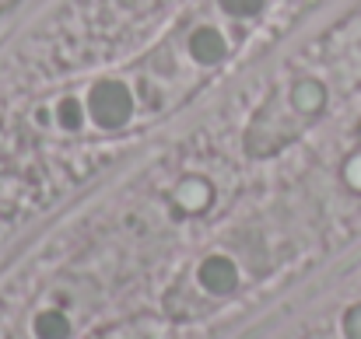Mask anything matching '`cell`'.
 Returning a JSON list of instances; mask_svg holds the SVG:
<instances>
[{"label": "cell", "instance_id": "7a4b0ae2", "mask_svg": "<svg viewBox=\"0 0 361 339\" xmlns=\"http://www.w3.org/2000/svg\"><path fill=\"white\" fill-rule=\"evenodd\" d=\"M190 56L200 63V67H214L228 56V42L218 28H197L190 35Z\"/></svg>", "mask_w": 361, "mask_h": 339}, {"label": "cell", "instance_id": "ba28073f", "mask_svg": "<svg viewBox=\"0 0 361 339\" xmlns=\"http://www.w3.org/2000/svg\"><path fill=\"white\" fill-rule=\"evenodd\" d=\"M218 4H221V11H225L228 18L245 21V18H256V14L263 11V4H267V0H218Z\"/></svg>", "mask_w": 361, "mask_h": 339}, {"label": "cell", "instance_id": "52a82bcc", "mask_svg": "<svg viewBox=\"0 0 361 339\" xmlns=\"http://www.w3.org/2000/svg\"><path fill=\"white\" fill-rule=\"evenodd\" d=\"M35 336L39 339H67L71 336V322L60 312H42L35 319Z\"/></svg>", "mask_w": 361, "mask_h": 339}, {"label": "cell", "instance_id": "6da1fadb", "mask_svg": "<svg viewBox=\"0 0 361 339\" xmlns=\"http://www.w3.org/2000/svg\"><path fill=\"white\" fill-rule=\"evenodd\" d=\"M85 109H88V122H95L99 129H120L133 115V91L123 81H99L88 91Z\"/></svg>", "mask_w": 361, "mask_h": 339}, {"label": "cell", "instance_id": "9c48e42d", "mask_svg": "<svg viewBox=\"0 0 361 339\" xmlns=\"http://www.w3.org/2000/svg\"><path fill=\"white\" fill-rule=\"evenodd\" d=\"M344 333H348V339H361V305H355L344 315Z\"/></svg>", "mask_w": 361, "mask_h": 339}, {"label": "cell", "instance_id": "8992f818", "mask_svg": "<svg viewBox=\"0 0 361 339\" xmlns=\"http://www.w3.org/2000/svg\"><path fill=\"white\" fill-rule=\"evenodd\" d=\"M88 122V109H85V102L81 98H74V95H67V98H60L56 102V126L60 129H81Z\"/></svg>", "mask_w": 361, "mask_h": 339}, {"label": "cell", "instance_id": "30bf717a", "mask_svg": "<svg viewBox=\"0 0 361 339\" xmlns=\"http://www.w3.org/2000/svg\"><path fill=\"white\" fill-rule=\"evenodd\" d=\"M344 179H348L355 189H361V154H355V158L344 165Z\"/></svg>", "mask_w": 361, "mask_h": 339}, {"label": "cell", "instance_id": "5b68a950", "mask_svg": "<svg viewBox=\"0 0 361 339\" xmlns=\"http://www.w3.org/2000/svg\"><path fill=\"white\" fill-rule=\"evenodd\" d=\"M291 109L302 115H316L323 113V105H326V88L319 84V81H312V77H302V81H295V88H291Z\"/></svg>", "mask_w": 361, "mask_h": 339}, {"label": "cell", "instance_id": "277c9868", "mask_svg": "<svg viewBox=\"0 0 361 339\" xmlns=\"http://www.w3.org/2000/svg\"><path fill=\"white\" fill-rule=\"evenodd\" d=\"M211 200H214V189H211V182L200 179V175H186V179L172 189V203H176L179 210H186V214H200Z\"/></svg>", "mask_w": 361, "mask_h": 339}, {"label": "cell", "instance_id": "3957f363", "mask_svg": "<svg viewBox=\"0 0 361 339\" xmlns=\"http://www.w3.org/2000/svg\"><path fill=\"white\" fill-rule=\"evenodd\" d=\"M197 280H200V287L211 290V294H228V290L235 287L239 273H235V262H232V259H225V255H211V259H204Z\"/></svg>", "mask_w": 361, "mask_h": 339}]
</instances>
